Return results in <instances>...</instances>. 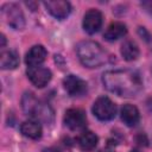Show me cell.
Masks as SVG:
<instances>
[{
	"label": "cell",
	"instance_id": "obj_1",
	"mask_svg": "<svg viewBox=\"0 0 152 152\" xmlns=\"http://www.w3.org/2000/svg\"><path fill=\"white\" fill-rule=\"evenodd\" d=\"M102 83L108 91L124 97H132L142 88L140 75L131 69L107 70L102 75Z\"/></svg>",
	"mask_w": 152,
	"mask_h": 152
},
{
	"label": "cell",
	"instance_id": "obj_2",
	"mask_svg": "<svg viewBox=\"0 0 152 152\" xmlns=\"http://www.w3.org/2000/svg\"><path fill=\"white\" fill-rule=\"evenodd\" d=\"M76 52L80 62L87 68H99L108 59L107 52L94 40H83L78 43Z\"/></svg>",
	"mask_w": 152,
	"mask_h": 152
},
{
	"label": "cell",
	"instance_id": "obj_3",
	"mask_svg": "<svg viewBox=\"0 0 152 152\" xmlns=\"http://www.w3.org/2000/svg\"><path fill=\"white\" fill-rule=\"evenodd\" d=\"M21 107L26 115L34 119L38 122L51 124L53 121V110L52 108L39 100H37L32 93H25L21 99Z\"/></svg>",
	"mask_w": 152,
	"mask_h": 152
},
{
	"label": "cell",
	"instance_id": "obj_4",
	"mask_svg": "<svg viewBox=\"0 0 152 152\" xmlns=\"http://www.w3.org/2000/svg\"><path fill=\"white\" fill-rule=\"evenodd\" d=\"M1 14L11 27L15 30H23L25 27L24 13L17 4H5L1 7Z\"/></svg>",
	"mask_w": 152,
	"mask_h": 152
},
{
	"label": "cell",
	"instance_id": "obj_5",
	"mask_svg": "<svg viewBox=\"0 0 152 152\" xmlns=\"http://www.w3.org/2000/svg\"><path fill=\"white\" fill-rule=\"evenodd\" d=\"M94 115L101 121H109L115 118L116 104L107 96H100L93 104Z\"/></svg>",
	"mask_w": 152,
	"mask_h": 152
},
{
	"label": "cell",
	"instance_id": "obj_6",
	"mask_svg": "<svg viewBox=\"0 0 152 152\" xmlns=\"http://www.w3.org/2000/svg\"><path fill=\"white\" fill-rule=\"evenodd\" d=\"M27 77L31 81V83L33 86H36L37 88H43L45 87L50 80H51V71L48 68L44 66H28L27 68Z\"/></svg>",
	"mask_w": 152,
	"mask_h": 152
},
{
	"label": "cell",
	"instance_id": "obj_7",
	"mask_svg": "<svg viewBox=\"0 0 152 152\" xmlns=\"http://www.w3.org/2000/svg\"><path fill=\"white\" fill-rule=\"evenodd\" d=\"M102 21H103L102 13L99 10L90 8L89 11L86 12L83 17V23H82L83 30L89 34H94L101 28Z\"/></svg>",
	"mask_w": 152,
	"mask_h": 152
},
{
	"label": "cell",
	"instance_id": "obj_8",
	"mask_svg": "<svg viewBox=\"0 0 152 152\" xmlns=\"http://www.w3.org/2000/svg\"><path fill=\"white\" fill-rule=\"evenodd\" d=\"M64 124L72 131L81 129L87 124L86 113L80 108H69L64 114Z\"/></svg>",
	"mask_w": 152,
	"mask_h": 152
},
{
	"label": "cell",
	"instance_id": "obj_9",
	"mask_svg": "<svg viewBox=\"0 0 152 152\" xmlns=\"http://www.w3.org/2000/svg\"><path fill=\"white\" fill-rule=\"evenodd\" d=\"M44 6L46 11L57 19H64L66 18L71 12V6L69 1L64 0H50L44 1Z\"/></svg>",
	"mask_w": 152,
	"mask_h": 152
},
{
	"label": "cell",
	"instance_id": "obj_10",
	"mask_svg": "<svg viewBox=\"0 0 152 152\" xmlns=\"http://www.w3.org/2000/svg\"><path fill=\"white\" fill-rule=\"evenodd\" d=\"M63 87L71 96H81L87 91V83L76 75H68L63 80Z\"/></svg>",
	"mask_w": 152,
	"mask_h": 152
},
{
	"label": "cell",
	"instance_id": "obj_11",
	"mask_svg": "<svg viewBox=\"0 0 152 152\" xmlns=\"http://www.w3.org/2000/svg\"><path fill=\"white\" fill-rule=\"evenodd\" d=\"M48 51L43 45H34L32 46L25 56V63L28 66H39L46 58Z\"/></svg>",
	"mask_w": 152,
	"mask_h": 152
},
{
	"label": "cell",
	"instance_id": "obj_12",
	"mask_svg": "<svg viewBox=\"0 0 152 152\" xmlns=\"http://www.w3.org/2000/svg\"><path fill=\"white\" fill-rule=\"evenodd\" d=\"M126 33H127L126 25L121 21H114L107 27V30L104 31L103 37L108 42H114V40H118V39L122 38L124 36H126Z\"/></svg>",
	"mask_w": 152,
	"mask_h": 152
},
{
	"label": "cell",
	"instance_id": "obj_13",
	"mask_svg": "<svg viewBox=\"0 0 152 152\" xmlns=\"http://www.w3.org/2000/svg\"><path fill=\"white\" fill-rule=\"evenodd\" d=\"M140 114L135 106L133 104H124L121 108V120L124 124H126L128 127H133L139 122Z\"/></svg>",
	"mask_w": 152,
	"mask_h": 152
},
{
	"label": "cell",
	"instance_id": "obj_14",
	"mask_svg": "<svg viewBox=\"0 0 152 152\" xmlns=\"http://www.w3.org/2000/svg\"><path fill=\"white\" fill-rule=\"evenodd\" d=\"M20 131L25 137H27L30 139H34V140L39 139L43 133L40 124L36 120H28V121L23 122L20 126Z\"/></svg>",
	"mask_w": 152,
	"mask_h": 152
},
{
	"label": "cell",
	"instance_id": "obj_15",
	"mask_svg": "<svg viewBox=\"0 0 152 152\" xmlns=\"http://www.w3.org/2000/svg\"><path fill=\"white\" fill-rule=\"evenodd\" d=\"M120 52H121V56L124 57V59L128 61V62L135 61L139 57V53H140L138 45L133 40H125L121 45Z\"/></svg>",
	"mask_w": 152,
	"mask_h": 152
},
{
	"label": "cell",
	"instance_id": "obj_16",
	"mask_svg": "<svg viewBox=\"0 0 152 152\" xmlns=\"http://www.w3.org/2000/svg\"><path fill=\"white\" fill-rule=\"evenodd\" d=\"M18 64H19V56L15 51L8 50V51H4L1 53V57H0L1 69H4V70L14 69L18 66Z\"/></svg>",
	"mask_w": 152,
	"mask_h": 152
},
{
	"label": "cell",
	"instance_id": "obj_17",
	"mask_svg": "<svg viewBox=\"0 0 152 152\" xmlns=\"http://www.w3.org/2000/svg\"><path fill=\"white\" fill-rule=\"evenodd\" d=\"M99 138L95 133H93L91 131H86L83 132L80 138H78V145L82 150L84 151H91L95 148V146L97 145Z\"/></svg>",
	"mask_w": 152,
	"mask_h": 152
},
{
	"label": "cell",
	"instance_id": "obj_18",
	"mask_svg": "<svg viewBox=\"0 0 152 152\" xmlns=\"http://www.w3.org/2000/svg\"><path fill=\"white\" fill-rule=\"evenodd\" d=\"M145 5H148V6H151V8H152V2H148V4H145ZM152 12V11H151Z\"/></svg>",
	"mask_w": 152,
	"mask_h": 152
},
{
	"label": "cell",
	"instance_id": "obj_19",
	"mask_svg": "<svg viewBox=\"0 0 152 152\" xmlns=\"http://www.w3.org/2000/svg\"><path fill=\"white\" fill-rule=\"evenodd\" d=\"M131 152H140V151H138V150H132Z\"/></svg>",
	"mask_w": 152,
	"mask_h": 152
},
{
	"label": "cell",
	"instance_id": "obj_20",
	"mask_svg": "<svg viewBox=\"0 0 152 152\" xmlns=\"http://www.w3.org/2000/svg\"><path fill=\"white\" fill-rule=\"evenodd\" d=\"M101 152H112V151H101Z\"/></svg>",
	"mask_w": 152,
	"mask_h": 152
}]
</instances>
